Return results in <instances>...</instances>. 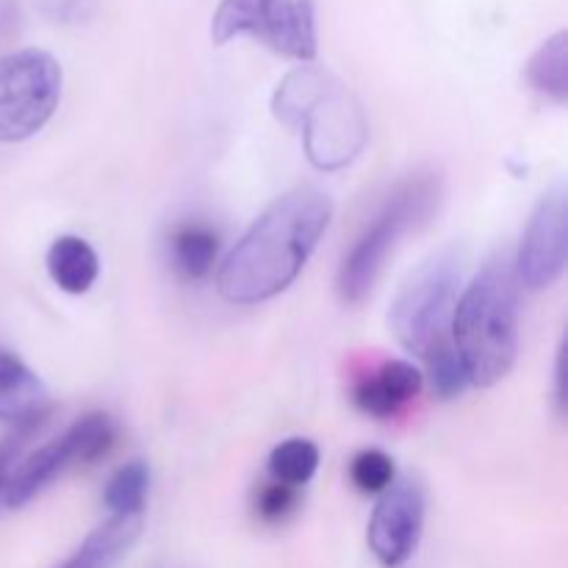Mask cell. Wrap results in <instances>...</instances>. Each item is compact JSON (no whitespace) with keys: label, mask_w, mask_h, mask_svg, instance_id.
<instances>
[{"label":"cell","mask_w":568,"mask_h":568,"mask_svg":"<svg viewBox=\"0 0 568 568\" xmlns=\"http://www.w3.org/2000/svg\"><path fill=\"white\" fill-rule=\"evenodd\" d=\"M333 203L314 186L277 197L222 261L216 292L233 305H258L286 292L331 225Z\"/></svg>","instance_id":"obj_1"},{"label":"cell","mask_w":568,"mask_h":568,"mask_svg":"<svg viewBox=\"0 0 568 568\" xmlns=\"http://www.w3.org/2000/svg\"><path fill=\"white\" fill-rule=\"evenodd\" d=\"M453 347L466 381L491 388L510 375L519 355V277L514 258L494 255L455 303Z\"/></svg>","instance_id":"obj_2"},{"label":"cell","mask_w":568,"mask_h":568,"mask_svg":"<svg viewBox=\"0 0 568 568\" xmlns=\"http://www.w3.org/2000/svg\"><path fill=\"white\" fill-rule=\"evenodd\" d=\"M272 111L283 125L303 131L305 155L322 172L353 164L369 139V122L355 94L316 64L294 67L277 83Z\"/></svg>","instance_id":"obj_3"},{"label":"cell","mask_w":568,"mask_h":568,"mask_svg":"<svg viewBox=\"0 0 568 568\" xmlns=\"http://www.w3.org/2000/svg\"><path fill=\"white\" fill-rule=\"evenodd\" d=\"M442 197L444 181L438 172H416L388 194L375 220L364 227L353 250L344 255L336 281L338 297L344 303L358 305L369 297L388 255L399 247V239L425 225L438 211Z\"/></svg>","instance_id":"obj_4"},{"label":"cell","mask_w":568,"mask_h":568,"mask_svg":"<svg viewBox=\"0 0 568 568\" xmlns=\"http://www.w3.org/2000/svg\"><path fill=\"white\" fill-rule=\"evenodd\" d=\"M464 264V250L447 247L430 255L399 286L392 311H388V325L408 353L425 358L438 344L453 342L449 327H453Z\"/></svg>","instance_id":"obj_5"},{"label":"cell","mask_w":568,"mask_h":568,"mask_svg":"<svg viewBox=\"0 0 568 568\" xmlns=\"http://www.w3.org/2000/svg\"><path fill=\"white\" fill-rule=\"evenodd\" d=\"M236 37L261 39L277 55L311 64L316 59L314 0H222L211 17L214 44Z\"/></svg>","instance_id":"obj_6"},{"label":"cell","mask_w":568,"mask_h":568,"mask_svg":"<svg viewBox=\"0 0 568 568\" xmlns=\"http://www.w3.org/2000/svg\"><path fill=\"white\" fill-rule=\"evenodd\" d=\"M61 64L39 48L0 59V142H22L42 131L61 100Z\"/></svg>","instance_id":"obj_7"},{"label":"cell","mask_w":568,"mask_h":568,"mask_svg":"<svg viewBox=\"0 0 568 568\" xmlns=\"http://www.w3.org/2000/svg\"><path fill=\"white\" fill-rule=\"evenodd\" d=\"M116 442V427L111 416L89 414L78 419L70 430L55 442L44 444L28 458L17 460L9 471V480L3 486V499L9 508H22L31 503L42 488H48L61 471L78 464H92V460L109 455Z\"/></svg>","instance_id":"obj_8"},{"label":"cell","mask_w":568,"mask_h":568,"mask_svg":"<svg viewBox=\"0 0 568 568\" xmlns=\"http://www.w3.org/2000/svg\"><path fill=\"white\" fill-rule=\"evenodd\" d=\"M568 261V200L566 189L555 186L538 200L530 222H527L525 239H521L519 255L514 261L519 286L530 292L555 286L564 277Z\"/></svg>","instance_id":"obj_9"},{"label":"cell","mask_w":568,"mask_h":568,"mask_svg":"<svg viewBox=\"0 0 568 568\" xmlns=\"http://www.w3.org/2000/svg\"><path fill=\"white\" fill-rule=\"evenodd\" d=\"M425 527V488L414 477H399L383 491L372 510L369 541L372 555L383 568H399L414 558Z\"/></svg>","instance_id":"obj_10"},{"label":"cell","mask_w":568,"mask_h":568,"mask_svg":"<svg viewBox=\"0 0 568 568\" xmlns=\"http://www.w3.org/2000/svg\"><path fill=\"white\" fill-rule=\"evenodd\" d=\"M425 375L408 361H386L372 375H364L353 388V403L358 410L375 419L399 414L422 392Z\"/></svg>","instance_id":"obj_11"},{"label":"cell","mask_w":568,"mask_h":568,"mask_svg":"<svg viewBox=\"0 0 568 568\" xmlns=\"http://www.w3.org/2000/svg\"><path fill=\"white\" fill-rule=\"evenodd\" d=\"M48 416L50 403L44 383L20 358L0 349V422L20 427L44 422Z\"/></svg>","instance_id":"obj_12"},{"label":"cell","mask_w":568,"mask_h":568,"mask_svg":"<svg viewBox=\"0 0 568 568\" xmlns=\"http://www.w3.org/2000/svg\"><path fill=\"white\" fill-rule=\"evenodd\" d=\"M142 532V516H111L92 530L87 541L59 568H114L116 560L136 544Z\"/></svg>","instance_id":"obj_13"},{"label":"cell","mask_w":568,"mask_h":568,"mask_svg":"<svg viewBox=\"0 0 568 568\" xmlns=\"http://www.w3.org/2000/svg\"><path fill=\"white\" fill-rule=\"evenodd\" d=\"M48 272L67 294H87L100 275V258L81 236H59L48 250Z\"/></svg>","instance_id":"obj_14"},{"label":"cell","mask_w":568,"mask_h":568,"mask_svg":"<svg viewBox=\"0 0 568 568\" xmlns=\"http://www.w3.org/2000/svg\"><path fill=\"white\" fill-rule=\"evenodd\" d=\"M527 81L555 103L568 100V33L558 31L527 61Z\"/></svg>","instance_id":"obj_15"},{"label":"cell","mask_w":568,"mask_h":568,"mask_svg":"<svg viewBox=\"0 0 568 568\" xmlns=\"http://www.w3.org/2000/svg\"><path fill=\"white\" fill-rule=\"evenodd\" d=\"M216 253H220V239L209 227L186 225L172 239L175 270L189 281H200V277L209 275L216 264Z\"/></svg>","instance_id":"obj_16"},{"label":"cell","mask_w":568,"mask_h":568,"mask_svg":"<svg viewBox=\"0 0 568 568\" xmlns=\"http://www.w3.org/2000/svg\"><path fill=\"white\" fill-rule=\"evenodd\" d=\"M150 491V469L144 460H131L122 469L114 471V477L105 486V505L111 516H142L144 499Z\"/></svg>","instance_id":"obj_17"},{"label":"cell","mask_w":568,"mask_h":568,"mask_svg":"<svg viewBox=\"0 0 568 568\" xmlns=\"http://www.w3.org/2000/svg\"><path fill=\"white\" fill-rule=\"evenodd\" d=\"M316 466H320V447L308 438H288L270 455V475L275 477V483L292 488L305 486L316 475Z\"/></svg>","instance_id":"obj_18"},{"label":"cell","mask_w":568,"mask_h":568,"mask_svg":"<svg viewBox=\"0 0 568 568\" xmlns=\"http://www.w3.org/2000/svg\"><path fill=\"white\" fill-rule=\"evenodd\" d=\"M425 364H427V377H430V388L438 399L458 397V394L469 386L453 342L438 344L436 349H430V353L425 355Z\"/></svg>","instance_id":"obj_19"},{"label":"cell","mask_w":568,"mask_h":568,"mask_svg":"<svg viewBox=\"0 0 568 568\" xmlns=\"http://www.w3.org/2000/svg\"><path fill=\"white\" fill-rule=\"evenodd\" d=\"M349 480L361 494H383L397 480L394 460L381 449H364L349 464Z\"/></svg>","instance_id":"obj_20"},{"label":"cell","mask_w":568,"mask_h":568,"mask_svg":"<svg viewBox=\"0 0 568 568\" xmlns=\"http://www.w3.org/2000/svg\"><path fill=\"white\" fill-rule=\"evenodd\" d=\"M297 503H300L297 488L283 486V483H270V486L261 488L255 508H258L261 519L270 521V525H277V521L288 519V516L294 514Z\"/></svg>","instance_id":"obj_21"},{"label":"cell","mask_w":568,"mask_h":568,"mask_svg":"<svg viewBox=\"0 0 568 568\" xmlns=\"http://www.w3.org/2000/svg\"><path fill=\"white\" fill-rule=\"evenodd\" d=\"M39 11L55 26H83L98 11V0H37Z\"/></svg>","instance_id":"obj_22"},{"label":"cell","mask_w":568,"mask_h":568,"mask_svg":"<svg viewBox=\"0 0 568 568\" xmlns=\"http://www.w3.org/2000/svg\"><path fill=\"white\" fill-rule=\"evenodd\" d=\"M44 422H48V419H44ZM44 422L20 425L14 433H11L9 438H3V442H0V499H3V486H6V480H9V471L14 469V464L20 460L22 447H26L28 438H31L33 433H37L39 427L44 425Z\"/></svg>","instance_id":"obj_23"},{"label":"cell","mask_w":568,"mask_h":568,"mask_svg":"<svg viewBox=\"0 0 568 568\" xmlns=\"http://www.w3.org/2000/svg\"><path fill=\"white\" fill-rule=\"evenodd\" d=\"M555 383H558V405L560 410H564L566 405V349L560 347V355H558V369H555Z\"/></svg>","instance_id":"obj_24"}]
</instances>
